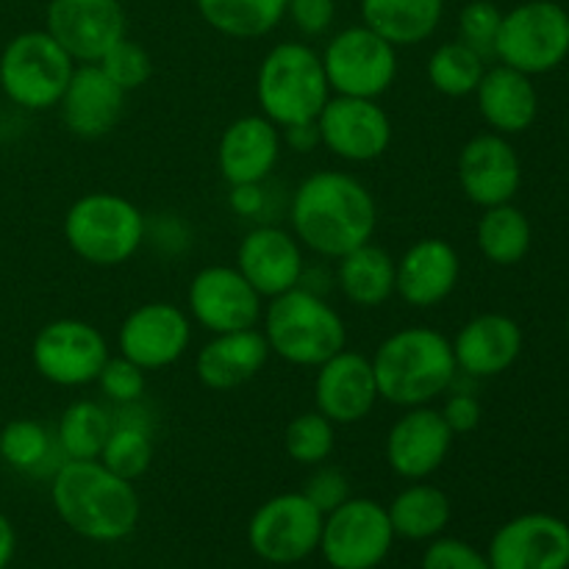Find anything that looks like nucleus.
<instances>
[{
	"instance_id": "obj_43",
	"label": "nucleus",
	"mask_w": 569,
	"mask_h": 569,
	"mask_svg": "<svg viewBox=\"0 0 569 569\" xmlns=\"http://www.w3.org/2000/svg\"><path fill=\"white\" fill-rule=\"evenodd\" d=\"M287 20L306 39L331 31L337 20V0H287Z\"/></svg>"
},
{
	"instance_id": "obj_42",
	"label": "nucleus",
	"mask_w": 569,
	"mask_h": 569,
	"mask_svg": "<svg viewBox=\"0 0 569 569\" xmlns=\"http://www.w3.org/2000/svg\"><path fill=\"white\" fill-rule=\"evenodd\" d=\"M300 492H303L322 515H328V511L342 506L348 498H353V492H350V478L345 476L339 467L328 465V461L326 465L315 467V472H311L309 481L303 483Z\"/></svg>"
},
{
	"instance_id": "obj_28",
	"label": "nucleus",
	"mask_w": 569,
	"mask_h": 569,
	"mask_svg": "<svg viewBox=\"0 0 569 569\" xmlns=\"http://www.w3.org/2000/svg\"><path fill=\"white\" fill-rule=\"evenodd\" d=\"M359 14L389 44L415 48L439 31L445 0H359Z\"/></svg>"
},
{
	"instance_id": "obj_13",
	"label": "nucleus",
	"mask_w": 569,
	"mask_h": 569,
	"mask_svg": "<svg viewBox=\"0 0 569 569\" xmlns=\"http://www.w3.org/2000/svg\"><path fill=\"white\" fill-rule=\"evenodd\" d=\"M261 311L264 298L233 264H209L189 281L187 315L211 337L259 328Z\"/></svg>"
},
{
	"instance_id": "obj_12",
	"label": "nucleus",
	"mask_w": 569,
	"mask_h": 569,
	"mask_svg": "<svg viewBox=\"0 0 569 569\" xmlns=\"http://www.w3.org/2000/svg\"><path fill=\"white\" fill-rule=\"evenodd\" d=\"M322 515L303 492L264 500L248 522V545L267 565H298L320 550Z\"/></svg>"
},
{
	"instance_id": "obj_36",
	"label": "nucleus",
	"mask_w": 569,
	"mask_h": 569,
	"mask_svg": "<svg viewBox=\"0 0 569 569\" xmlns=\"http://www.w3.org/2000/svg\"><path fill=\"white\" fill-rule=\"evenodd\" d=\"M283 450L295 465H326L337 450V426L317 409L295 415L283 428Z\"/></svg>"
},
{
	"instance_id": "obj_39",
	"label": "nucleus",
	"mask_w": 569,
	"mask_h": 569,
	"mask_svg": "<svg viewBox=\"0 0 569 569\" xmlns=\"http://www.w3.org/2000/svg\"><path fill=\"white\" fill-rule=\"evenodd\" d=\"M94 383L100 387L103 398L111 400L114 406H131L139 403L148 392V372L133 365V361H128L126 356L117 353L109 356Z\"/></svg>"
},
{
	"instance_id": "obj_8",
	"label": "nucleus",
	"mask_w": 569,
	"mask_h": 569,
	"mask_svg": "<svg viewBox=\"0 0 569 569\" xmlns=\"http://www.w3.org/2000/svg\"><path fill=\"white\" fill-rule=\"evenodd\" d=\"M569 56V11L553 0H526L506 11L500 22L495 59L506 67L545 76Z\"/></svg>"
},
{
	"instance_id": "obj_35",
	"label": "nucleus",
	"mask_w": 569,
	"mask_h": 569,
	"mask_svg": "<svg viewBox=\"0 0 569 569\" xmlns=\"http://www.w3.org/2000/svg\"><path fill=\"white\" fill-rule=\"evenodd\" d=\"M111 433V411L94 400H76L61 411L56 448L64 459H100Z\"/></svg>"
},
{
	"instance_id": "obj_7",
	"label": "nucleus",
	"mask_w": 569,
	"mask_h": 569,
	"mask_svg": "<svg viewBox=\"0 0 569 569\" xmlns=\"http://www.w3.org/2000/svg\"><path fill=\"white\" fill-rule=\"evenodd\" d=\"M76 61L44 28L22 31L0 53V89L22 111L59 106Z\"/></svg>"
},
{
	"instance_id": "obj_40",
	"label": "nucleus",
	"mask_w": 569,
	"mask_h": 569,
	"mask_svg": "<svg viewBox=\"0 0 569 569\" xmlns=\"http://www.w3.org/2000/svg\"><path fill=\"white\" fill-rule=\"evenodd\" d=\"M500 22H503V11L492 0H470L459 11V39L470 44L472 50H478L483 59H489V56H495Z\"/></svg>"
},
{
	"instance_id": "obj_4",
	"label": "nucleus",
	"mask_w": 569,
	"mask_h": 569,
	"mask_svg": "<svg viewBox=\"0 0 569 569\" xmlns=\"http://www.w3.org/2000/svg\"><path fill=\"white\" fill-rule=\"evenodd\" d=\"M259 326L270 353L292 367L317 370L331 356L348 348V326L342 315L320 292L303 283L270 298Z\"/></svg>"
},
{
	"instance_id": "obj_20",
	"label": "nucleus",
	"mask_w": 569,
	"mask_h": 569,
	"mask_svg": "<svg viewBox=\"0 0 569 569\" xmlns=\"http://www.w3.org/2000/svg\"><path fill=\"white\" fill-rule=\"evenodd\" d=\"M237 267L264 300L300 287L306 278V250L289 228L256 226L239 239Z\"/></svg>"
},
{
	"instance_id": "obj_19",
	"label": "nucleus",
	"mask_w": 569,
	"mask_h": 569,
	"mask_svg": "<svg viewBox=\"0 0 569 569\" xmlns=\"http://www.w3.org/2000/svg\"><path fill=\"white\" fill-rule=\"evenodd\" d=\"M456 433L433 406H415L392 422L383 442L389 470L403 481H428L448 461Z\"/></svg>"
},
{
	"instance_id": "obj_22",
	"label": "nucleus",
	"mask_w": 569,
	"mask_h": 569,
	"mask_svg": "<svg viewBox=\"0 0 569 569\" xmlns=\"http://www.w3.org/2000/svg\"><path fill=\"white\" fill-rule=\"evenodd\" d=\"M461 281L459 250L439 237L417 239L395 261V295L411 309L442 306Z\"/></svg>"
},
{
	"instance_id": "obj_45",
	"label": "nucleus",
	"mask_w": 569,
	"mask_h": 569,
	"mask_svg": "<svg viewBox=\"0 0 569 569\" xmlns=\"http://www.w3.org/2000/svg\"><path fill=\"white\" fill-rule=\"evenodd\" d=\"M264 203V183H239V187H231V194H228V206H231L233 214L248 217V220L261 217Z\"/></svg>"
},
{
	"instance_id": "obj_32",
	"label": "nucleus",
	"mask_w": 569,
	"mask_h": 569,
	"mask_svg": "<svg viewBox=\"0 0 569 569\" xmlns=\"http://www.w3.org/2000/svg\"><path fill=\"white\" fill-rule=\"evenodd\" d=\"M100 461L126 481H137L150 470L153 431L148 417L139 415V403L120 406V415H111V433L100 450Z\"/></svg>"
},
{
	"instance_id": "obj_44",
	"label": "nucleus",
	"mask_w": 569,
	"mask_h": 569,
	"mask_svg": "<svg viewBox=\"0 0 569 569\" xmlns=\"http://www.w3.org/2000/svg\"><path fill=\"white\" fill-rule=\"evenodd\" d=\"M439 411H442L445 422H448V428L456 433V437H459V433H472L483 420L481 400H478L472 392H461V389L450 392Z\"/></svg>"
},
{
	"instance_id": "obj_16",
	"label": "nucleus",
	"mask_w": 569,
	"mask_h": 569,
	"mask_svg": "<svg viewBox=\"0 0 569 569\" xmlns=\"http://www.w3.org/2000/svg\"><path fill=\"white\" fill-rule=\"evenodd\" d=\"M322 148L350 164H370L381 159L395 137L392 120L378 100L331 94L317 114Z\"/></svg>"
},
{
	"instance_id": "obj_11",
	"label": "nucleus",
	"mask_w": 569,
	"mask_h": 569,
	"mask_svg": "<svg viewBox=\"0 0 569 569\" xmlns=\"http://www.w3.org/2000/svg\"><path fill=\"white\" fill-rule=\"evenodd\" d=\"M387 506L370 498H348L322 520L320 553L331 569H376L395 545Z\"/></svg>"
},
{
	"instance_id": "obj_27",
	"label": "nucleus",
	"mask_w": 569,
	"mask_h": 569,
	"mask_svg": "<svg viewBox=\"0 0 569 569\" xmlns=\"http://www.w3.org/2000/svg\"><path fill=\"white\" fill-rule=\"evenodd\" d=\"M478 114L495 133L517 137L526 133L539 117V92L533 78L515 67H487L476 89Z\"/></svg>"
},
{
	"instance_id": "obj_37",
	"label": "nucleus",
	"mask_w": 569,
	"mask_h": 569,
	"mask_svg": "<svg viewBox=\"0 0 569 569\" xmlns=\"http://www.w3.org/2000/svg\"><path fill=\"white\" fill-rule=\"evenodd\" d=\"M53 442L56 439L42 422L20 417L6 422L0 431V459L17 472H37L53 453Z\"/></svg>"
},
{
	"instance_id": "obj_48",
	"label": "nucleus",
	"mask_w": 569,
	"mask_h": 569,
	"mask_svg": "<svg viewBox=\"0 0 569 569\" xmlns=\"http://www.w3.org/2000/svg\"><path fill=\"white\" fill-rule=\"evenodd\" d=\"M567 339H569V317H567Z\"/></svg>"
},
{
	"instance_id": "obj_33",
	"label": "nucleus",
	"mask_w": 569,
	"mask_h": 569,
	"mask_svg": "<svg viewBox=\"0 0 569 569\" xmlns=\"http://www.w3.org/2000/svg\"><path fill=\"white\" fill-rule=\"evenodd\" d=\"M533 242V228L526 211L515 203L483 209L476 226V244L483 259L495 267H515L528 256Z\"/></svg>"
},
{
	"instance_id": "obj_21",
	"label": "nucleus",
	"mask_w": 569,
	"mask_h": 569,
	"mask_svg": "<svg viewBox=\"0 0 569 569\" xmlns=\"http://www.w3.org/2000/svg\"><path fill=\"white\" fill-rule=\"evenodd\" d=\"M376 372L370 356L359 350H339L337 356L317 367L315 376V409L333 426H356L365 422L378 406Z\"/></svg>"
},
{
	"instance_id": "obj_46",
	"label": "nucleus",
	"mask_w": 569,
	"mask_h": 569,
	"mask_svg": "<svg viewBox=\"0 0 569 569\" xmlns=\"http://www.w3.org/2000/svg\"><path fill=\"white\" fill-rule=\"evenodd\" d=\"M281 137H283V148H289L292 153H311V150L322 148L317 120L315 122H298V126L281 128Z\"/></svg>"
},
{
	"instance_id": "obj_15",
	"label": "nucleus",
	"mask_w": 569,
	"mask_h": 569,
	"mask_svg": "<svg viewBox=\"0 0 569 569\" xmlns=\"http://www.w3.org/2000/svg\"><path fill=\"white\" fill-rule=\"evenodd\" d=\"M44 31L76 64H98L128 37V14L120 0H50Z\"/></svg>"
},
{
	"instance_id": "obj_14",
	"label": "nucleus",
	"mask_w": 569,
	"mask_h": 569,
	"mask_svg": "<svg viewBox=\"0 0 569 569\" xmlns=\"http://www.w3.org/2000/svg\"><path fill=\"white\" fill-rule=\"evenodd\" d=\"M192 345V317L167 300H150L128 311L117 328V353L144 372L167 370L187 356Z\"/></svg>"
},
{
	"instance_id": "obj_25",
	"label": "nucleus",
	"mask_w": 569,
	"mask_h": 569,
	"mask_svg": "<svg viewBox=\"0 0 569 569\" xmlns=\"http://www.w3.org/2000/svg\"><path fill=\"white\" fill-rule=\"evenodd\" d=\"M456 365L467 378H498L522 353V328L500 311H483L467 320L450 339Z\"/></svg>"
},
{
	"instance_id": "obj_5",
	"label": "nucleus",
	"mask_w": 569,
	"mask_h": 569,
	"mask_svg": "<svg viewBox=\"0 0 569 569\" xmlns=\"http://www.w3.org/2000/svg\"><path fill=\"white\" fill-rule=\"evenodd\" d=\"M320 50L306 42H278L256 70L259 111L278 128L315 122L331 100Z\"/></svg>"
},
{
	"instance_id": "obj_26",
	"label": "nucleus",
	"mask_w": 569,
	"mask_h": 569,
	"mask_svg": "<svg viewBox=\"0 0 569 569\" xmlns=\"http://www.w3.org/2000/svg\"><path fill=\"white\" fill-rule=\"evenodd\" d=\"M270 356V345L261 328L214 333L198 350L194 372H198V381L211 392H231L253 381L267 367Z\"/></svg>"
},
{
	"instance_id": "obj_29",
	"label": "nucleus",
	"mask_w": 569,
	"mask_h": 569,
	"mask_svg": "<svg viewBox=\"0 0 569 569\" xmlns=\"http://www.w3.org/2000/svg\"><path fill=\"white\" fill-rule=\"evenodd\" d=\"M395 256L376 242L337 259V287L356 309H381L395 298Z\"/></svg>"
},
{
	"instance_id": "obj_34",
	"label": "nucleus",
	"mask_w": 569,
	"mask_h": 569,
	"mask_svg": "<svg viewBox=\"0 0 569 569\" xmlns=\"http://www.w3.org/2000/svg\"><path fill=\"white\" fill-rule=\"evenodd\" d=\"M483 72H487V59L461 39H450V42L433 48L426 64L428 83L433 87V92L445 94V98H470V94H476Z\"/></svg>"
},
{
	"instance_id": "obj_17",
	"label": "nucleus",
	"mask_w": 569,
	"mask_h": 569,
	"mask_svg": "<svg viewBox=\"0 0 569 569\" xmlns=\"http://www.w3.org/2000/svg\"><path fill=\"white\" fill-rule=\"evenodd\" d=\"M461 192L478 209L515 203L522 183V164L515 144L503 133H476L467 139L456 159Z\"/></svg>"
},
{
	"instance_id": "obj_10",
	"label": "nucleus",
	"mask_w": 569,
	"mask_h": 569,
	"mask_svg": "<svg viewBox=\"0 0 569 569\" xmlns=\"http://www.w3.org/2000/svg\"><path fill=\"white\" fill-rule=\"evenodd\" d=\"M109 356L111 350L103 331L76 317L48 322L31 342L33 370L61 389H81L98 381Z\"/></svg>"
},
{
	"instance_id": "obj_30",
	"label": "nucleus",
	"mask_w": 569,
	"mask_h": 569,
	"mask_svg": "<svg viewBox=\"0 0 569 569\" xmlns=\"http://www.w3.org/2000/svg\"><path fill=\"white\" fill-rule=\"evenodd\" d=\"M395 537L406 542H431L442 537L450 522V498L439 487L411 481L387 506Z\"/></svg>"
},
{
	"instance_id": "obj_31",
	"label": "nucleus",
	"mask_w": 569,
	"mask_h": 569,
	"mask_svg": "<svg viewBox=\"0 0 569 569\" xmlns=\"http://www.w3.org/2000/svg\"><path fill=\"white\" fill-rule=\"evenodd\" d=\"M200 20L228 39H261L287 20V0H194Z\"/></svg>"
},
{
	"instance_id": "obj_23",
	"label": "nucleus",
	"mask_w": 569,
	"mask_h": 569,
	"mask_svg": "<svg viewBox=\"0 0 569 569\" xmlns=\"http://www.w3.org/2000/svg\"><path fill=\"white\" fill-rule=\"evenodd\" d=\"M281 128L264 114H242L228 122L217 142V170L228 187L264 183L281 159Z\"/></svg>"
},
{
	"instance_id": "obj_1",
	"label": "nucleus",
	"mask_w": 569,
	"mask_h": 569,
	"mask_svg": "<svg viewBox=\"0 0 569 569\" xmlns=\"http://www.w3.org/2000/svg\"><path fill=\"white\" fill-rule=\"evenodd\" d=\"M378 203L370 189L342 170H317L298 183L289 200V231L303 250L322 259H342L372 242Z\"/></svg>"
},
{
	"instance_id": "obj_2",
	"label": "nucleus",
	"mask_w": 569,
	"mask_h": 569,
	"mask_svg": "<svg viewBox=\"0 0 569 569\" xmlns=\"http://www.w3.org/2000/svg\"><path fill=\"white\" fill-rule=\"evenodd\" d=\"M50 503L78 537L114 545L139 526L142 503L133 481L114 476L100 459H64L50 478Z\"/></svg>"
},
{
	"instance_id": "obj_38",
	"label": "nucleus",
	"mask_w": 569,
	"mask_h": 569,
	"mask_svg": "<svg viewBox=\"0 0 569 569\" xmlns=\"http://www.w3.org/2000/svg\"><path fill=\"white\" fill-rule=\"evenodd\" d=\"M106 76L122 89V92H137L153 76V59L148 50L133 39H120L103 59L98 61Z\"/></svg>"
},
{
	"instance_id": "obj_3",
	"label": "nucleus",
	"mask_w": 569,
	"mask_h": 569,
	"mask_svg": "<svg viewBox=\"0 0 569 569\" xmlns=\"http://www.w3.org/2000/svg\"><path fill=\"white\" fill-rule=\"evenodd\" d=\"M378 395L398 409L431 406L459 378L453 345L431 326H406L389 333L372 353Z\"/></svg>"
},
{
	"instance_id": "obj_6",
	"label": "nucleus",
	"mask_w": 569,
	"mask_h": 569,
	"mask_svg": "<svg viewBox=\"0 0 569 569\" xmlns=\"http://www.w3.org/2000/svg\"><path fill=\"white\" fill-rule=\"evenodd\" d=\"M61 233L72 253L92 267H120L148 239V217L117 192H87L67 209Z\"/></svg>"
},
{
	"instance_id": "obj_24",
	"label": "nucleus",
	"mask_w": 569,
	"mask_h": 569,
	"mask_svg": "<svg viewBox=\"0 0 569 569\" xmlns=\"http://www.w3.org/2000/svg\"><path fill=\"white\" fill-rule=\"evenodd\" d=\"M126 94L100 64H76L61 94V122L78 139H100L114 131L126 111Z\"/></svg>"
},
{
	"instance_id": "obj_41",
	"label": "nucleus",
	"mask_w": 569,
	"mask_h": 569,
	"mask_svg": "<svg viewBox=\"0 0 569 569\" xmlns=\"http://www.w3.org/2000/svg\"><path fill=\"white\" fill-rule=\"evenodd\" d=\"M422 569H492L487 553L456 537H437L422 553Z\"/></svg>"
},
{
	"instance_id": "obj_18",
	"label": "nucleus",
	"mask_w": 569,
	"mask_h": 569,
	"mask_svg": "<svg viewBox=\"0 0 569 569\" xmlns=\"http://www.w3.org/2000/svg\"><path fill=\"white\" fill-rule=\"evenodd\" d=\"M492 569H569V526L545 511L511 517L487 550Z\"/></svg>"
},
{
	"instance_id": "obj_47",
	"label": "nucleus",
	"mask_w": 569,
	"mask_h": 569,
	"mask_svg": "<svg viewBox=\"0 0 569 569\" xmlns=\"http://www.w3.org/2000/svg\"><path fill=\"white\" fill-rule=\"evenodd\" d=\"M14 553H17V531L14 526H11L9 517L0 511V569L11 565Z\"/></svg>"
},
{
	"instance_id": "obj_9",
	"label": "nucleus",
	"mask_w": 569,
	"mask_h": 569,
	"mask_svg": "<svg viewBox=\"0 0 569 569\" xmlns=\"http://www.w3.org/2000/svg\"><path fill=\"white\" fill-rule=\"evenodd\" d=\"M328 87L345 98L378 100L395 87L398 48L378 37L365 22L333 33L320 53Z\"/></svg>"
}]
</instances>
